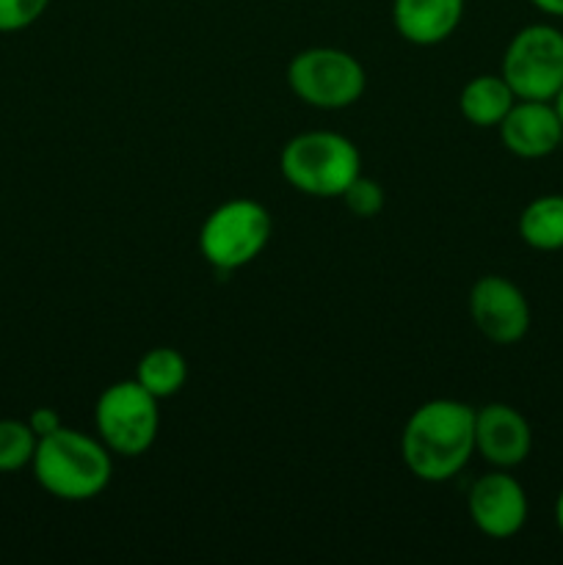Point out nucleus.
Segmentation results:
<instances>
[{"label":"nucleus","mask_w":563,"mask_h":565,"mask_svg":"<svg viewBox=\"0 0 563 565\" xmlns=\"http://www.w3.org/2000/svg\"><path fill=\"white\" fill-rule=\"evenodd\" d=\"M552 105H555L557 116H561V125H563V86H561V92L555 94V99H552Z\"/></svg>","instance_id":"4be33fe9"},{"label":"nucleus","mask_w":563,"mask_h":565,"mask_svg":"<svg viewBox=\"0 0 563 565\" xmlns=\"http://www.w3.org/2000/svg\"><path fill=\"white\" fill-rule=\"evenodd\" d=\"M28 425H31L33 434L42 439V436L53 434V430L61 428V417H59V412H55V408L42 406V408H33V414L28 417Z\"/></svg>","instance_id":"6ab92c4d"},{"label":"nucleus","mask_w":563,"mask_h":565,"mask_svg":"<svg viewBox=\"0 0 563 565\" xmlns=\"http://www.w3.org/2000/svg\"><path fill=\"white\" fill-rule=\"evenodd\" d=\"M519 237L535 252L563 248V193H544L533 199L519 215Z\"/></svg>","instance_id":"4468645a"},{"label":"nucleus","mask_w":563,"mask_h":565,"mask_svg":"<svg viewBox=\"0 0 563 565\" xmlns=\"http://www.w3.org/2000/svg\"><path fill=\"white\" fill-rule=\"evenodd\" d=\"M282 177L315 199H340L362 174V154L351 138L331 130L298 132L285 143L279 158Z\"/></svg>","instance_id":"7ed1b4c3"},{"label":"nucleus","mask_w":563,"mask_h":565,"mask_svg":"<svg viewBox=\"0 0 563 565\" xmlns=\"http://www.w3.org/2000/svg\"><path fill=\"white\" fill-rule=\"evenodd\" d=\"M136 381L149 395L166 401V397H174L185 386L188 364L182 353L174 351V348H152L138 362Z\"/></svg>","instance_id":"2eb2a0df"},{"label":"nucleus","mask_w":563,"mask_h":565,"mask_svg":"<svg viewBox=\"0 0 563 565\" xmlns=\"http://www.w3.org/2000/svg\"><path fill=\"white\" fill-rule=\"evenodd\" d=\"M469 318L495 345H517L530 331V303L506 276H480L469 290Z\"/></svg>","instance_id":"6e6552de"},{"label":"nucleus","mask_w":563,"mask_h":565,"mask_svg":"<svg viewBox=\"0 0 563 565\" xmlns=\"http://www.w3.org/2000/svg\"><path fill=\"white\" fill-rule=\"evenodd\" d=\"M513 103H517V94L511 92L502 75L472 77L458 97L461 116L475 127H500Z\"/></svg>","instance_id":"ddd939ff"},{"label":"nucleus","mask_w":563,"mask_h":565,"mask_svg":"<svg viewBox=\"0 0 563 565\" xmlns=\"http://www.w3.org/2000/svg\"><path fill=\"white\" fill-rule=\"evenodd\" d=\"M268 210L254 199H230L204 218L199 230V252L221 274L246 268L270 241Z\"/></svg>","instance_id":"20e7f679"},{"label":"nucleus","mask_w":563,"mask_h":565,"mask_svg":"<svg viewBox=\"0 0 563 565\" xmlns=\"http://www.w3.org/2000/svg\"><path fill=\"white\" fill-rule=\"evenodd\" d=\"M287 83L304 105L342 110L357 103L368 86L364 66L340 47H309L293 55Z\"/></svg>","instance_id":"39448f33"},{"label":"nucleus","mask_w":563,"mask_h":565,"mask_svg":"<svg viewBox=\"0 0 563 565\" xmlns=\"http://www.w3.org/2000/svg\"><path fill=\"white\" fill-rule=\"evenodd\" d=\"M502 77L517 99L552 103L563 86V31L533 22L513 33L502 55Z\"/></svg>","instance_id":"423d86ee"},{"label":"nucleus","mask_w":563,"mask_h":565,"mask_svg":"<svg viewBox=\"0 0 563 565\" xmlns=\"http://www.w3.org/2000/svg\"><path fill=\"white\" fill-rule=\"evenodd\" d=\"M502 147L522 160L550 158L563 143V125L555 105L541 99H517L500 121Z\"/></svg>","instance_id":"9b49d317"},{"label":"nucleus","mask_w":563,"mask_h":565,"mask_svg":"<svg viewBox=\"0 0 563 565\" xmlns=\"http://www.w3.org/2000/svg\"><path fill=\"white\" fill-rule=\"evenodd\" d=\"M530 3H533L539 11H544V14L563 20V0H530Z\"/></svg>","instance_id":"aec40b11"},{"label":"nucleus","mask_w":563,"mask_h":565,"mask_svg":"<svg viewBox=\"0 0 563 565\" xmlns=\"http://www.w3.org/2000/svg\"><path fill=\"white\" fill-rule=\"evenodd\" d=\"M50 0H0V33L31 28L47 11Z\"/></svg>","instance_id":"a211bd4d"},{"label":"nucleus","mask_w":563,"mask_h":565,"mask_svg":"<svg viewBox=\"0 0 563 565\" xmlns=\"http://www.w3.org/2000/svg\"><path fill=\"white\" fill-rule=\"evenodd\" d=\"M401 456L425 483L456 478L475 456V408L450 397L423 403L403 428Z\"/></svg>","instance_id":"f257e3e1"},{"label":"nucleus","mask_w":563,"mask_h":565,"mask_svg":"<svg viewBox=\"0 0 563 565\" xmlns=\"http://www.w3.org/2000/svg\"><path fill=\"white\" fill-rule=\"evenodd\" d=\"M464 17V0H392L395 31L417 47H431L456 33Z\"/></svg>","instance_id":"f8f14e48"},{"label":"nucleus","mask_w":563,"mask_h":565,"mask_svg":"<svg viewBox=\"0 0 563 565\" xmlns=\"http://www.w3.org/2000/svg\"><path fill=\"white\" fill-rule=\"evenodd\" d=\"M158 397L149 395L138 381L108 386L94 406V425L103 445L116 456H144L158 439Z\"/></svg>","instance_id":"0eeeda50"},{"label":"nucleus","mask_w":563,"mask_h":565,"mask_svg":"<svg viewBox=\"0 0 563 565\" xmlns=\"http://www.w3.org/2000/svg\"><path fill=\"white\" fill-rule=\"evenodd\" d=\"M555 524L563 535V489L557 491V500H555Z\"/></svg>","instance_id":"412c9836"},{"label":"nucleus","mask_w":563,"mask_h":565,"mask_svg":"<svg viewBox=\"0 0 563 565\" xmlns=\"http://www.w3.org/2000/svg\"><path fill=\"white\" fill-rule=\"evenodd\" d=\"M39 436L33 434L28 419H0V472H17L31 467Z\"/></svg>","instance_id":"dca6fc26"},{"label":"nucleus","mask_w":563,"mask_h":565,"mask_svg":"<svg viewBox=\"0 0 563 565\" xmlns=\"http://www.w3.org/2000/svg\"><path fill=\"white\" fill-rule=\"evenodd\" d=\"M469 519L489 539H513L528 522V494L508 469L484 475L469 489Z\"/></svg>","instance_id":"1a4fd4ad"},{"label":"nucleus","mask_w":563,"mask_h":565,"mask_svg":"<svg viewBox=\"0 0 563 565\" xmlns=\"http://www.w3.org/2000/svg\"><path fill=\"white\" fill-rule=\"evenodd\" d=\"M340 199L346 202V207L357 215V218H375V215L384 210V202H386L384 188H381L375 180H368V177L362 174L348 185V191L342 193Z\"/></svg>","instance_id":"f3484780"},{"label":"nucleus","mask_w":563,"mask_h":565,"mask_svg":"<svg viewBox=\"0 0 563 565\" xmlns=\"http://www.w3.org/2000/svg\"><path fill=\"white\" fill-rule=\"evenodd\" d=\"M33 478L50 497L64 502H86L103 494L114 475L110 450L103 439L61 425L42 436L33 452Z\"/></svg>","instance_id":"f03ea898"},{"label":"nucleus","mask_w":563,"mask_h":565,"mask_svg":"<svg viewBox=\"0 0 563 565\" xmlns=\"http://www.w3.org/2000/svg\"><path fill=\"white\" fill-rule=\"evenodd\" d=\"M533 450L530 423L508 403L475 408V452L497 469H513L528 461Z\"/></svg>","instance_id":"9d476101"}]
</instances>
